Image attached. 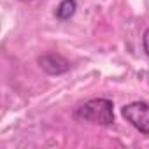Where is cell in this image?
I'll use <instances>...</instances> for the list:
<instances>
[{
	"instance_id": "obj_1",
	"label": "cell",
	"mask_w": 149,
	"mask_h": 149,
	"mask_svg": "<svg viewBox=\"0 0 149 149\" xmlns=\"http://www.w3.org/2000/svg\"><path fill=\"white\" fill-rule=\"evenodd\" d=\"M76 118L93 125L109 126L114 123V105L109 98H93L76 109Z\"/></svg>"
},
{
	"instance_id": "obj_2",
	"label": "cell",
	"mask_w": 149,
	"mask_h": 149,
	"mask_svg": "<svg viewBox=\"0 0 149 149\" xmlns=\"http://www.w3.org/2000/svg\"><path fill=\"white\" fill-rule=\"evenodd\" d=\"M123 118L133 125L140 133H149V105L144 102H132L121 109Z\"/></svg>"
},
{
	"instance_id": "obj_3",
	"label": "cell",
	"mask_w": 149,
	"mask_h": 149,
	"mask_svg": "<svg viewBox=\"0 0 149 149\" xmlns=\"http://www.w3.org/2000/svg\"><path fill=\"white\" fill-rule=\"evenodd\" d=\"M39 65L42 67V70H46L51 76H60V74H65L70 68V63L61 54H54V53H47V54L40 56Z\"/></svg>"
},
{
	"instance_id": "obj_4",
	"label": "cell",
	"mask_w": 149,
	"mask_h": 149,
	"mask_svg": "<svg viewBox=\"0 0 149 149\" xmlns=\"http://www.w3.org/2000/svg\"><path fill=\"white\" fill-rule=\"evenodd\" d=\"M76 9H77L76 0H63V2L58 6V9H56V18L58 19H68V18L74 16Z\"/></svg>"
},
{
	"instance_id": "obj_5",
	"label": "cell",
	"mask_w": 149,
	"mask_h": 149,
	"mask_svg": "<svg viewBox=\"0 0 149 149\" xmlns=\"http://www.w3.org/2000/svg\"><path fill=\"white\" fill-rule=\"evenodd\" d=\"M142 44H144V51L149 54V30H146V33H144V39H142Z\"/></svg>"
}]
</instances>
